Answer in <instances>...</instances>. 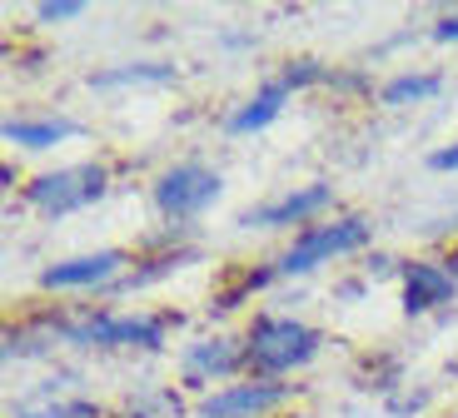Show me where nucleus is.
Returning a JSON list of instances; mask_svg holds the SVG:
<instances>
[{
    "label": "nucleus",
    "mask_w": 458,
    "mask_h": 418,
    "mask_svg": "<svg viewBox=\"0 0 458 418\" xmlns=\"http://www.w3.org/2000/svg\"><path fill=\"white\" fill-rule=\"evenodd\" d=\"M319 328H310L304 319L289 314H259L250 324V339H244V354H250L254 379H284V373L314 363L319 354Z\"/></svg>",
    "instance_id": "f257e3e1"
},
{
    "label": "nucleus",
    "mask_w": 458,
    "mask_h": 418,
    "mask_svg": "<svg viewBox=\"0 0 458 418\" xmlns=\"http://www.w3.org/2000/svg\"><path fill=\"white\" fill-rule=\"evenodd\" d=\"M374 239V225L364 215H344V219H324V225H310L294 244L275 260L279 279H299V274H314L319 264H334L344 254H354Z\"/></svg>",
    "instance_id": "f03ea898"
},
{
    "label": "nucleus",
    "mask_w": 458,
    "mask_h": 418,
    "mask_svg": "<svg viewBox=\"0 0 458 418\" xmlns=\"http://www.w3.org/2000/svg\"><path fill=\"white\" fill-rule=\"evenodd\" d=\"M55 334L65 344H81V349H165V319L160 314H120V309H105V314L65 319V324H55Z\"/></svg>",
    "instance_id": "7ed1b4c3"
},
{
    "label": "nucleus",
    "mask_w": 458,
    "mask_h": 418,
    "mask_svg": "<svg viewBox=\"0 0 458 418\" xmlns=\"http://www.w3.org/2000/svg\"><path fill=\"white\" fill-rule=\"evenodd\" d=\"M110 190V170L85 159V165H65V170H50V175H35L25 184V204L40 209L46 219H65L75 209H90V204L105 200Z\"/></svg>",
    "instance_id": "20e7f679"
},
{
    "label": "nucleus",
    "mask_w": 458,
    "mask_h": 418,
    "mask_svg": "<svg viewBox=\"0 0 458 418\" xmlns=\"http://www.w3.org/2000/svg\"><path fill=\"white\" fill-rule=\"evenodd\" d=\"M219 190H225V180H219L209 165H199V159H184V165H170V170L155 180V209H160L165 219H199L209 209V204L219 200Z\"/></svg>",
    "instance_id": "39448f33"
},
{
    "label": "nucleus",
    "mask_w": 458,
    "mask_h": 418,
    "mask_svg": "<svg viewBox=\"0 0 458 418\" xmlns=\"http://www.w3.org/2000/svg\"><path fill=\"white\" fill-rule=\"evenodd\" d=\"M289 394L294 388L284 379H254L250 373L244 384H225L215 394H205L195 404V418H264V414H275V408H284Z\"/></svg>",
    "instance_id": "423d86ee"
},
{
    "label": "nucleus",
    "mask_w": 458,
    "mask_h": 418,
    "mask_svg": "<svg viewBox=\"0 0 458 418\" xmlns=\"http://www.w3.org/2000/svg\"><path fill=\"white\" fill-rule=\"evenodd\" d=\"M130 254L125 249H95V254H75V260H60L50 269H40V289H55V294H75V289H114L125 279Z\"/></svg>",
    "instance_id": "0eeeda50"
},
{
    "label": "nucleus",
    "mask_w": 458,
    "mask_h": 418,
    "mask_svg": "<svg viewBox=\"0 0 458 418\" xmlns=\"http://www.w3.org/2000/svg\"><path fill=\"white\" fill-rule=\"evenodd\" d=\"M329 204H334L329 184H299V190H284V194H275L269 204L240 215V225L244 229H294V225H310L314 215H324Z\"/></svg>",
    "instance_id": "6e6552de"
},
{
    "label": "nucleus",
    "mask_w": 458,
    "mask_h": 418,
    "mask_svg": "<svg viewBox=\"0 0 458 418\" xmlns=\"http://www.w3.org/2000/svg\"><path fill=\"white\" fill-rule=\"evenodd\" d=\"M403 284V314H434V309L454 304L458 274L448 269V260H409L399 269Z\"/></svg>",
    "instance_id": "1a4fd4ad"
},
{
    "label": "nucleus",
    "mask_w": 458,
    "mask_h": 418,
    "mask_svg": "<svg viewBox=\"0 0 458 418\" xmlns=\"http://www.w3.org/2000/svg\"><path fill=\"white\" fill-rule=\"evenodd\" d=\"M244 363H250V354H244L240 339H229V334L195 339L190 349H184V373L199 379V384H219V379H229V373H240Z\"/></svg>",
    "instance_id": "9d476101"
},
{
    "label": "nucleus",
    "mask_w": 458,
    "mask_h": 418,
    "mask_svg": "<svg viewBox=\"0 0 458 418\" xmlns=\"http://www.w3.org/2000/svg\"><path fill=\"white\" fill-rule=\"evenodd\" d=\"M289 95H294V85H289L284 75H275V80H264L259 90L250 95V100L240 105V110L229 115V135H259V130H269V124L284 115V105H289Z\"/></svg>",
    "instance_id": "9b49d317"
},
{
    "label": "nucleus",
    "mask_w": 458,
    "mask_h": 418,
    "mask_svg": "<svg viewBox=\"0 0 458 418\" xmlns=\"http://www.w3.org/2000/svg\"><path fill=\"white\" fill-rule=\"evenodd\" d=\"M11 414L15 418H95V404H85V398H65L60 384H40L35 394L15 398Z\"/></svg>",
    "instance_id": "f8f14e48"
},
{
    "label": "nucleus",
    "mask_w": 458,
    "mask_h": 418,
    "mask_svg": "<svg viewBox=\"0 0 458 418\" xmlns=\"http://www.w3.org/2000/svg\"><path fill=\"white\" fill-rule=\"evenodd\" d=\"M70 135H75L70 120H5V145H21V149H50Z\"/></svg>",
    "instance_id": "ddd939ff"
},
{
    "label": "nucleus",
    "mask_w": 458,
    "mask_h": 418,
    "mask_svg": "<svg viewBox=\"0 0 458 418\" xmlns=\"http://www.w3.org/2000/svg\"><path fill=\"white\" fill-rule=\"evenodd\" d=\"M438 90H444V75H413V70H403V75H394L389 85L378 90V100L389 105V110H403V105L434 100Z\"/></svg>",
    "instance_id": "4468645a"
},
{
    "label": "nucleus",
    "mask_w": 458,
    "mask_h": 418,
    "mask_svg": "<svg viewBox=\"0 0 458 418\" xmlns=\"http://www.w3.org/2000/svg\"><path fill=\"white\" fill-rule=\"evenodd\" d=\"M160 80H174V65H155V60H145V65L100 70V75H90V85L95 90H110V85H160Z\"/></svg>",
    "instance_id": "2eb2a0df"
},
{
    "label": "nucleus",
    "mask_w": 458,
    "mask_h": 418,
    "mask_svg": "<svg viewBox=\"0 0 458 418\" xmlns=\"http://www.w3.org/2000/svg\"><path fill=\"white\" fill-rule=\"evenodd\" d=\"M81 15H85L81 0H40L35 5V21L40 25H65V21H81Z\"/></svg>",
    "instance_id": "dca6fc26"
},
{
    "label": "nucleus",
    "mask_w": 458,
    "mask_h": 418,
    "mask_svg": "<svg viewBox=\"0 0 458 418\" xmlns=\"http://www.w3.org/2000/svg\"><path fill=\"white\" fill-rule=\"evenodd\" d=\"M428 170H438V175L458 170V140H454V145H444V149H434V155H428Z\"/></svg>",
    "instance_id": "f3484780"
},
{
    "label": "nucleus",
    "mask_w": 458,
    "mask_h": 418,
    "mask_svg": "<svg viewBox=\"0 0 458 418\" xmlns=\"http://www.w3.org/2000/svg\"><path fill=\"white\" fill-rule=\"evenodd\" d=\"M434 40H438V46H458V11L444 15V21L434 25Z\"/></svg>",
    "instance_id": "a211bd4d"
},
{
    "label": "nucleus",
    "mask_w": 458,
    "mask_h": 418,
    "mask_svg": "<svg viewBox=\"0 0 458 418\" xmlns=\"http://www.w3.org/2000/svg\"><path fill=\"white\" fill-rule=\"evenodd\" d=\"M448 269H454V274H458V244H454V254H448Z\"/></svg>",
    "instance_id": "6ab92c4d"
},
{
    "label": "nucleus",
    "mask_w": 458,
    "mask_h": 418,
    "mask_svg": "<svg viewBox=\"0 0 458 418\" xmlns=\"http://www.w3.org/2000/svg\"><path fill=\"white\" fill-rule=\"evenodd\" d=\"M299 418H310V414H299Z\"/></svg>",
    "instance_id": "aec40b11"
},
{
    "label": "nucleus",
    "mask_w": 458,
    "mask_h": 418,
    "mask_svg": "<svg viewBox=\"0 0 458 418\" xmlns=\"http://www.w3.org/2000/svg\"><path fill=\"white\" fill-rule=\"evenodd\" d=\"M454 418H458V414H454Z\"/></svg>",
    "instance_id": "412c9836"
}]
</instances>
